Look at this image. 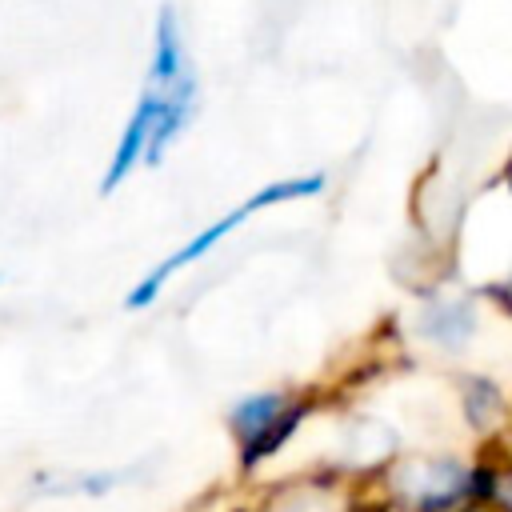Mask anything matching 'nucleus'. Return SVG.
<instances>
[{
  "instance_id": "6",
  "label": "nucleus",
  "mask_w": 512,
  "mask_h": 512,
  "mask_svg": "<svg viewBox=\"0 0 512 512\" xmlns=\"http://www.w3.org/2000/svg\"><path fill=\"white\" fill-rule=\"evenodd\" d=\"M192 64H188V40H184V24L176 16L172 4H160L156 8V24H152V56H148V76L144 84H156V88H172L180 76H188Z\"/></svg>"
},
{
  "instance_id": "9",
  "label": "nucleus",
  "mask_w": 512,
  "mask_h": 512,
  "mask_svg": "<svg viewBox=\"0 0 512 512\" xmlns=\"http://www.w3.org/2000/svg\"><path fill=\"white\" fill-rule=\"evenodd\" d=\"M476 496H484L492 512H512V464H488L476 472Z\"/></svg>"
},
{
  "instance_id": "5",
  "label": "nucleus",
  "mask_w": 512,
  "mask_h": 512,
  "mask_svg": "<svg viewBox=\"0 0 512 512\" xmlns=\"http://www.w3.org/2000/svg\"><path fill=\"white\" fill-rule=\"evenodd\" d=\"M164 92L168 88H156V84H144V92H140V100H136V108H132V116H128V124L120 128V140L112 144V156H108V172H104V184H100V192L108 196V192H116L144 160H148V140H152V128H156V116H160V108H164Z\"/></svg>"
},
{
  "instance_id": "2",
  "label": "nucleus",
  "mask_w": 512,
  "mask_h": 512,
  "mask_svg": "<svg viewBox=\"0 0 512 512\" xmlns=\"http://www.w3.org/2000/svg\"><path fill=\"white\" fill-rule=\"evenodd\" d=\"M312 412V400L300 392L268 388V392H248L228 408V432L236 440L240 472H256L264 460H272L304 424Z\"/></svg>"
},
{
  "instance_id": "7",
  "label": "nucleus",
  "mask_w": 512,
  "mask_h": 512,
  "mask_svg": "<svg viewBox=\"0 0 512 512\" xmlns=\"http://www.w3.org/2000/svg\"><path fill=\"white\" fill-rule=\"evenodd\" d=\"M476 332V308L468 300H432L420 312V336L436 348H464Z\"/></svg>"
},
{
  "instance_id": "10",
  "label": "nucleus",
  "mask_w": 512,
  "mask_h": 512,
  "mask_svg": "<svg viewBox=\"0 0 512 512\" xmlns=\"http://www.w3.org/2000/svg\"><path fill=\"white\" fill-rule=\"evenodd\" d=\"M120 480H124V472H84V476L60 480L56 492H60V496H108Z\"/></svg>"
},
{
  "instance_id": "1",
  "label": "nucleus",
  "mask_w": 512,
  "mask_h": 512,
  "mask_svg": "<svg viewBox=\"0 0 512 512\" xmlns=\"http://www.w3.org/2000/svg\"><path fill=\"white\" fill-rule=\"evenodd\" d=\"M328 188V176L324 172H304V176H284V180H272V184H264L260 192H252V196H244L236 208H228L224 216H216L212 224H204L188 244H180L168 260H160L156 268H148L132 288H128V296H124V308H132V312H144V308H152L156 300H160V292H164V284L180 272V268H188V264H196V260H204L212 248H220L248 216H256V212H264V208H276V204H288V200H312V196H320Z\"/></svg>"
},
{
  "instance_id": "4",
  "label": "nucleus",
  "mask_w": 512,
  "mask_h": 512,
  "mask_svg": "<svg viewBox=\"0 0 512 512\" xmlns=\"http://www.w3.org/2000/svg\"><path fill=\"white\" fill-rule=\"evenodd\" d=\"M252 512H360V496L348 468H316L272 484Z\"/></svg>"
},
{
  "instance_id": "11",
  "label": "nucleus",
  "mask_w": 512,
  "mask_h": 512,
  "mask_svg": "<svg viewBox=\"0 0 512 512\" xmlns=\"http://www.w3.org/2000/svg\"><path fill=\"white\" fill-rule=\"evenodd\" d=\"M508 184H512V160H508Z\"/></svg>"
},
{
  "instance_id": "8",
  "label": "nucleus",
  "mask_w": 512,
  "mask_h": 512,
  "mask_svg": "<svg viewBox=\"0 0 512 512\" xmlns=\"http://www.w3.org/2000/svg\"><path fill=\"white\" fill-rule=\"evenodd\" d=\"M464 416H468L472 428L492 432V428L500 424V416H504L500 392H496L488 380H468V384H464Z\"/></svg>"
},
{
  "instance_id": "3",
  "label": "nucleus",
  "mask_w": 512,
  "mask_h": 512,
  "mask_svg": "<svg viewBox=\"0 0 512 512\" xmlns=\"http://www.w3.org/2000/svg\"><path fill=\"white\" fill-rule=\"evenodd\" d=\"M388 496L408 512H456L476 496V472L452 456H404L384 468Z\"/></svg>"
}]
</instances>
